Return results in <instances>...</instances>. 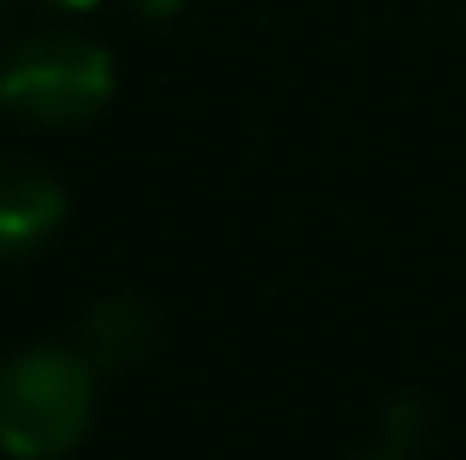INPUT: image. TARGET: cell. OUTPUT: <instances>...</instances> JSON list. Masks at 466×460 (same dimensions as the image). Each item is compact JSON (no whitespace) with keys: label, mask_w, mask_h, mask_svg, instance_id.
Instances as JSON below:
<instances>
[{"label":"cell","mask_w":466,"mask_h":460,"mask_svg":"<svg viewBox=\"0 0 466 460\" xmlns=\"http://www.w3.org/2000/svg\"><path fill=\"white\" fill-rule=\"evenodd\" d=\"M360 460H401V455H360Z\"/></svg>","instance_id":"obj_7"},{"label":"cell","mask_w":466,"mask_h":460,"mask_svg":"<svg viewBox=\"0 0 466 460\" xmlns=\"http://www.w3.org/2000/svg\"><path fill=\"white\" fill-rule=\"evenodd\" d=\"M95 360L83 348H24L0 366V455L59 460L95 419Z\"/></svg>","instance_id":"obj_1"},{"label":"cell","mask_w":466,"mask_h":460,"mask_svg":"<svg viewBox=\"0 0 466 460\" xmlns=\"http://www.w3.org/2000/svg\"><path fill=\"white\" fill-rule=\"evenodd\" d=\"M54 6H66V12H95V6H106V0H54Z\"/></svg>","instance_id":"obj_6"},{"label":"cell","mask_w":466,"mask_h":460,"mask_svg":"<svg viewBox=\"0 0 466 460\" xmlns=\"http://www.w3.org/2000/svg\"><path fill=\"white\" fill-rule=\"evenodd\" d=\"M118 89L113 54L77 30H42L24 35L0 54V106L24 125H83L106 113Z\"/></svg>","instance_id":"obj_2"},{"label":"cell","mask_w":466,"mask_h":460,"mask_svg":"<svg viewBox=\"0 0 466 460\" xmlns=\"http://www.w3.org/2000/svg\"><path fill=\"white\" fill-rule=\"evenodd\" d=\"M177 6H183V0H130V12H137V18H171Z\"/></svg>","instance_id":"obj_5"},{"label":"cell","mask_w":466,"mask_h":460,"mask_svg":"<svg viewBox=\"0 0 466 460\" xmlns=\"http://www.w3.org/2000/svg\"><path fill=\"white\" fill-rule=\"evenodd\" d=\"M148 343H154V313L130 295L101 301V307L83 319V355H89L95 366H130V360L148 355Z\"/></svg>","instance_id":"obj_4"},{"label":"cell","mask_w":466,"mask_h":460,"mask_svg":"<svg viewBox=\"0 0 466 460\" xmlns=\"http://www.w3.org/2000/svg\"><path fill=\"white\" fill-rule=\"evenodd\" d=\"M66 225V189L30 160H0V260L42 248Z\"/></svg>","instance_id":"obj_3"}]
</instances>
